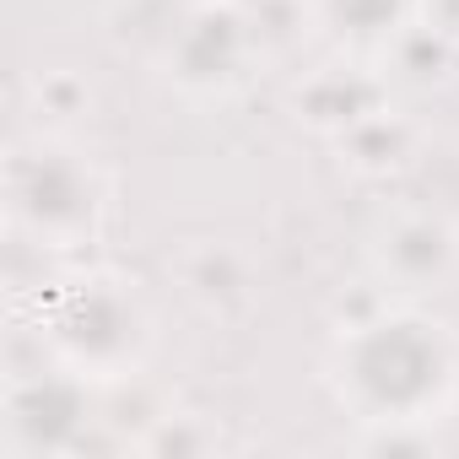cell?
Segmentation results:
<instances>
[{
  "label": "cell",
  "instance_id": "obj_1",
  "mask_svg": "<svg viewBox=\"0 0 459 459\" xmlns=\"http://www.w3.org/2000/svg\"><path fill=\"white\" fill-rule=\"evenodd\" d=\"M325 378L368 427H416L432 421L459 389V346L448 325L421 308H384L346 325L330 341Z\"/></svg>",
  "mask_w": 459,
  "mask_h": 459
},
{
  "label": "cell",
  "instance_id": "obj_2",
  "mask_svg": "<svg viewBox=\"0 0 459 459\" xmlns=\"http://www.w3.org/2000/svg\"><path fill=\"white\" fill-rule=\"evenodd\" d=\"M6 216L33 249H87L108 221V178L65 130H28L6 152Z\"/></svg>",
  "mask_w": 459,
  "mask_h": 459
},
{
  "label": "cell",
  "instance_id": "obj_3",
  "mask_svg": "<svg viewBox=\"0 0 459 459\" xmlns=\"http://www.w3.org/2000/svg\"><path fill=\"white\" fill-rule=\"evenodd\" d=\"M152 308L119 271H82L60 281V292L44 308L39 341L49 357L71 373L92 378H135L152 351Z\"/></svg>",
  "mask_w": 459,
  "mask_h": 459
},
{
  "label": "cell",
  "instance_id": "obj_4",
  "mask_svg": "<svg viewBox=\"0 0 459 459\" xmlns=\"http://www.w3.org/2000/svg\"><path fill=\"white\" fill-rule=\"evenodd\" d=\"M260 44L249 33V22L233 12V6H195L178 28V39H168V76L184 87V92H200V98H221L249 82V65H255Z\"/></svg>",
  "mask_w": 459,
  "mask_h": 459
},
{
  "label": "cell",
  "instance_id": "obj_5",
  "mask_svg": "<svg viewBox=\"0 0 459 459\" xmlns=\"http://www.w3.org/2000/svg\"><path fill=\"white\" fill-rule=\"evenodd\" d=\"M373 265L394 292H437L459 265V227L443 211H394L373 233Z\"/></svg>",
  "mask_w": 459,
  "mask_h": 459
},
{
  "label": "cell",
  "instance_id": "obj_6",
  "mask_svg": "<svg viewBox=\"0 0 459 459\" xmlns=\"http://www.w3.org/2000/svg\"><path fill=\"white\" fill-rule=\"evenodd\" d=\"M405 6L411 0H319V17L351 44H378L405 22Z\"/></svg>",
  "mask_w": 459,
  "mask_h": 459
}]
</instances>
